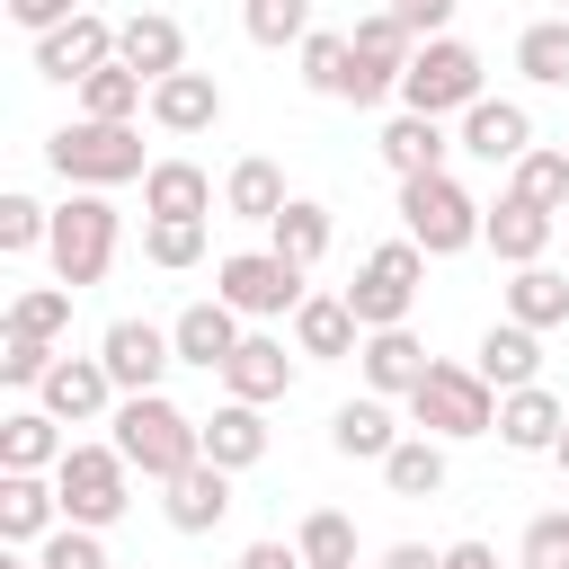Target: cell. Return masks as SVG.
Listing matches in <instances>:
<instances>
[{
	"instance_id": "1",
	"label": "cell",
	"mask_w": 569,
	"mask_h": 569,
	"mask_svg": "<svg viewBox=\"0 0 569 569\" xmlns=\"http://www.w3.org/2000/svg\"><path fill=\"white\" fill-rule=\"evenodd\" d=\"M142 480H178V471H196L204 462V418H187L169 391H133V400H116V436H107Z\"/></svg>"
},
{
	"instance_id": "2",
	"label": "cell",
	"mask_w": 569,
	"mask_h": 569,
	"mask_svg": "<svg viewBox=\"0 0 569 569\" xmlns=\"http://www.w3.org/2000/svg\"><path fill=\"white\" fill-rule=\"evenodd\" d=\"M44 160H53L62 187H89V196H107V187H124V178H151L142 133H133V124H98V116H71V124L44 142Z\"/></svg>"
},
{
	"instance_id": "3",
	"label": "cell",
	"mask_w": 569,
	"mask_h": 569,
	"mask_svg": "<svg viewBox=\"0 0 569 569\" xmlns=\"http://www.w3.org/2000/svg\"><path fill=\"white\" fill-rule=\"evenodd\" d=\"M489 231V204H471L462 178H400V240H418L427 258H462Z\"/></svg>"
},
{
	"instance_id": "4",
	"label": "cell",
	"mask_w": 569,
	"mask_h": 569,
	"mask_svg": "<svg viewBox=\"0 0 569 569\" xmlns=\"http://www.w3.org/2000/svg\"><path fill=\"white\" fill-rule=\"evenodd\" d=\"M116 240H124V222H116V204L107 196H89V187H71L62 204H53V240H44V258H53V284H98L107 267H116Z\"/></svg>"
},
{
	"instance_id": "5",
	"label": "cell",
	"mask_w": 569,
	"mask_h": 569,
	"mask_svg": "<svg viewBox=\"0 0 569 569\" xmlns=\"http://www.w3.org/2000/svg\"><path fill=\"white\" fill-rule=\"evenodd\" d=\"M489 89H480V53L462 44V36H427L418 44V62L400 71V116H471Z\"/></svg>"
},
{
	"instance_id": "6",
	"label": "cell",
	"mask_w": 569,
	"mask_h": 569,
	"mask_svg": "<svg viewBox=\"0 0 569 569\" xmlns=\"http://www.w3.org/2000/svg\"><path fill=\"white\" fill-rule=\"evenodd\" d=\"M409 418H418V436H436V445L498 436V391H489L471 365H427V382L409 391Z\"/></svg>"
},
{
	"instance_id": "7",
	"label": "cell",
	"mask_w": 569,
	"mask_h": 569,
	"mask_svg": "<svg viewBox=\"0 0 569 569\" xmlns=\"http://www.w3.org/2000/svg\"><path fill=\"white\" fill-rule=\"evenodd\" d=\"M53 489H62V525L107 533V525L133 507V462H124L116 445H71V453L53 462Z\"/></svg>"
},
{
	"instance_id": "8",
	"label": "cell",
	"mask_w": 569,
	"mask_h": 569,
	"mask_svg": "<svg viewBox=\"0 0 569 569\" xmlns=\"http://www.w3.org/2000/svg\"><path fill=\"white\" fill-rule=\"evenodd\" d=\"M418 284H427V249H418V240H382V249L356 267V284H347V311L365 320V338H373V329H409V311H418Z\"/></svg>"
},
{
	"instance_id": "9",
	"label": "cell",
	"mask_w": 569,
	"mask_h": 569,
	"mask_svg": "<svg viewBox=\"0 0 569 569\" xmlns=\"http://www.w3.org/2000/svg\"><path fill=\"white\" fill-rule=\"evenodd\" d=\"M302 276H311V267H293V258H276V249H231V258L213 267V302H231L240 320H284V311L311 302Z\"/></svg>"
},
{
	"instance_id": "10",
	"label": "cell",
	"mask_w": 569,
	"mask_h": 569,
	"mask_svg": "<svg viewBox=\"0 0 569 569\" xmlns=\"http://www.w3.org/2000/svg\"><path fill=\"white\" fill-rule=\"evenodd\" d=\"M98 365L116 373V391H124V400H133V391H160V373L178 365V338H169L160 320H107Z\"/></svg>"
},
{
	"instance_id": "11",
	"label": "cell",
	"mask_w": 569,
	"mask_h": 569,
	"mask_svg": "<svg viewBox=\"0 0 569 569\" xmlns=\"http://www.w3.org/2000/svg\"><path fill=\"white\" fill-rule=\"evenodd\" d=\"M107 400H116V373H107L98 356H53V373L36 382V409H53L62 427H89V418H107Z\"/></svg>"
},
{
	"instance_id": "12",
	"label": "cell",
	"mask_w": 569,
	"mask_h": 569,
	"mask_svg": "<svg viewBox=\"0 0 569 569\" xmlns=\"http://www.w3.org/2000/svg\"><path fill=\"white\" fill-rule=\"evenodd\" d=\"M116 62H124V71H142V80L160 89L169 71H187V27H178L169 9H133V18L116 27Z\"/></svg>"
},
{
	"instance_id": "13",
	"label": "cell",
	"mask_w": 569,
	"mask_h": 569,
	"mask_svg": "<svg viewBox=\"0 0 569 569\" xmlns=\"http://www.w3.org/2000/svg\"><path fill=\"white\" fill-rule=\"evenodd\" d=\"M107 62H116V27H107V18H89V9H80L71 27L36 36V71H44V80H71V89H80V80H89V71H107Z\"/></svg>"
},
{
	"instance_id": "14",
	"label": "cell",
	"mask_w": 569,
	"mask_h": 569,
	"mask_svg": "<svg viewBox=\"0 0 569 569\" xmlns=\"http://www.w3.org/2000/svg\"><path fill=\"white\" fill-rule=\"evenodd\" d=\"M453 151H471V160H489V169H516V160L533 151V116H525L516 98H480V107L462 116Z\"/></svg>"
},
{
	"instance_id": "15",
	"label": "cell",
	"mask_w": 569,
	"mask_h": 569,
	"mask_svg": "<svg viewBox=\"0 0 569 569\" xmlns=\"http://www.w3.org/2000/svg\"><path fill=\"white\" fill-rule=\"evenodd\" d=\"M471 373H480L498 400H507V391H533V382H542V338H533L525 320H489V329H480Z\"/></svg>"
},
{
	"instance_id": "16",
	"label": "cell",
	"mask_w": 569,
	"mask_h": 569,
	"mask_svg": "<svg viewBox=\"0 0 569 569\" xmlns=\"http://www.w3.org/2000/svg\"><path fill=\"white\" fill-rule=\"evenodd\" d=\"M427 365H436V356H427L409 329H373V338L356 347V373H365L373 400H409V391L427 382Z\"/></svg>"
},
{
	"instance_id": "17",
	"label": "cell",
	"mask_w": 569,
	"mask_h": 569,
	"mask_svg": "<svg viewBox=\"0 0 569 569\" xmlns=\"http://www.w3.org/2000/svg\"><path fill=\"white\" fill-rule=\"evenodd\" d=\"M53 525H62V489H53L44 471H0V542L27 551V542H44Z\"/></svg>"
},
{
	"instance_id": "18",
	"label": "cell",
	"mask_w": 569,
	"mask_h": 569,
	"mask_svg": "<svg viewBox=\"0 0 569 569\" xmlns=\"http://www.w3.org/2000/svg\"><path fill=\"white\" fill-rule=\"evenodd\" d=\"M169 338H178V365H204V373H222L231 356H240V311L231 302H187L178 320H169Z\"/></svg>"
},
{
	"instance_id": "19",
	"label": "cell",
	"mask_w": 569,
	"mask_h": 569,
	"mask_svg": "<svg viewBox=\"0 0 569 569\" xmlns=\"http://www.w3.org/2000/svg\"><path fill=\"white\" fill-rule=\"evenodd\" d=\"M151 124L160 133H213L222 124V80L213 71H169L151 89Z\"/></svg>"
},
{
	"instance_id": "20",
	"label": "cell",
	"mask_w": 569,
	"mask_h": 569,
	"mask_svg": "<svg viewBox=\"0 0 569 569\" xmlns=\"http://www.w3.org/2000/svg\"><path fill=\"white\" fill-rule=\"evenodd\" d=\"M356 347H365V320L347 311V293H311V302L293 311V356L338 365V356H356Z\"/></svg>"
},
{
	"instance_id": "21",
	"label": "cell",
	"mask_w": 569,
	"mask_h": 569,
	"mask_svg": "<svg viewBox=\"0 0 569 569\" xmlns=\"http://www.w3.org/2000/svg\"><path fill=\"white\" fill-rule=\"evenodd\" d=\"M222 391L231 400H249V409H267V400H284L293 391V356H284V338H240V356L222 365Z\"/></svg>"
},
{
	"instance_id": "22",
	"label": "cell",
	"mask_w": 569,
	"mask_h": 569,
	"mask_svg": "<svg viewBox=\"0 0 569 569\" xmlns=\"http://www.w3.org/2000/svg\"><path fill=\"white\" fill-rule=\"evenodd\" d=\"M160 516H169L178 533H213V525L231 516V471H222V462H196V471H178V480L160 489Z\"/></svg>"
},
{
	"instance_id": "23",
	"label": "cell",
	"mask_w": 569,
	"mask_h": 569,
	"mask_svg": "<svg viewBox=\"0 0 569 569\" xmlns=\"http://www.w3.org/2000/svg\"><path fill=\"white\" fill-rule=\"evenodd\" d=\"M142 213H151V222H204V213H213V178H204L196 160H151Z\"/></svg>"
},
{
	"instance_id": "24",
	"label": "cell",
	"mask_w": 569,
	"mask_h": 569,
	"mask_svg": "<svg viewBox=\"0 0 569 569\" xmlns=\"http://www.w3.org/2000/svg\"><path fill=\"white\" fill-rule=\"evenodd\" d=\"M551 231H560V213H542V204H525V196H498L489 204V249L507 258V267H542V249H551Z\"/></svg>"
},
{
	"instance_id": "25",
	"label": "cell",
	"mask_w": 569,
	"mask_h": 569,
	"mask_svg": "<svg viewBox=\"0 0 569 569\" xmlns=\"http://www.w3.org/2000/svg\"><path fill=\"white\" fill-rule=\"evenodd\" d=\"M560 427H569V409H560L542 382L498 400V445H507V453H551V445H560Z\"/></svg>"
},
{
	"instance_id": "26",
	"label": "cell",
	"mask_w": 569,
	"mask_h": 569,
	"mask_svg": "<svg viewBox=\"0 0 569 569\" xmlns=\"http://www.w3.org/2000/svg\"><path fill=\"white\" fill-rule=\"evenodd\" d=\"M71 445H62V418L53 409H9L0 418V471H53Z\"/></svg>"
},
{
	"instance_id": "27",
	"label": "cell",
	"mask_w": 569,
	"mask_h": 569,
	"mask_svg": "<svg viewBox=\"0 0 569 569\" xmlns=\"http://www.w3.org/2000/svg\"><path fill=\"white\" fill-rule=\"evenodd\" d=\"M284 204H293V196H284V169H276V160H258V151L231 160V178H222V213H231V222H276Z\"/></svg>"
},
{
	"instance_id": "28",
	"label": "cell",
	"mask_w": 569,
	"mask_h": 569,
	"mask_svg": "<svg viewBox=\"0 0 569 569\" xmlns=\"http://www.w3.org/2000/svg\"><path fill=\"white\" fill-rule=\"evenodd\" d=\"M204 462H222V471L267 462V418H258L249 400H222V409L204 418Z\"/></svg>"
},
{
	"instance_id": "29",
	"label": "cell",
	"mask_w": 569,
	"mask_h": 569,
	"mask_svg": "<svg viewBox=\"0 0 569 569\" xmlns=\"http://www.w3.org/2000/svg\"><path fill=\"white\" fill-rule=\"evenodd\" d=\"M329 445H338L347 462H391V453H400V427H391V409L365 391V400H347V409L329 418Z\"/></svg>"
},
{
	"instance_id": "30",
	"label": "cell",
	"mask_w": 569,
	"mask_h": 569,
	"mask_svg": "<svg viewBox=\"0 0 569 569\" xmlns=\"http://www.w3.org/2000/svg\"><path fill=\"white\" fill-rule=\"evenodd\" d=\"M445 151H453V142H445L436 116H391V124H382V160H391V178H436Z\"/></svg>"
},
{
	"instance_id": "31",
	"label": "cell",
	"mask_w": 569,
	"mask_h": 569,
	"mask_svg": "<svg viewBox=\"0 0 569 569\" xmlns=\"http://www.w3.org/2000/svg\"><path fill=\"white\" fill-rule=\"evenodd\" d=\"M329 231H338V222H329V204L293 196V204L267 222V249H276V258H293V267H320V258H329Z\"/></svg>"
},
{
	"instance_id": "32",
	"label": "cell",
	"mask_w": 569,
	"mask_h": 569,
	"mask_svg": "<svg viewBox=\"0 0 569 569\" xmlns=\"http://www.w3.org/2000/svg\"><path fill=\"white\" fill-rule=\"evenodd\" d=\"M507 320H525L533 338L560 329V320H569V276H560V267H516V284H507Z\"/></svg>"
},
{
	"instance_id": "33",
	"label": "cell",
	"mask_w": 569,
	"mask_h": 569,
	"mask_svg": "<svg viewBox=\"0 0 569 569\" xmlns=\"http://www.w3.org/2000/svg\"><path fill=\"white\" fill-rule=\"evenodd\" d=\"M302 80H311L320 98H347V107H356V89H365L356 44H347V36H329V27H311V36H302Z\"/></svg>"
},
{
	"instance_id": "34",
	"label": "cell",
	"mask_w": 569,
	"mask_h": 569,
	"mask_svg": "<svg viewBox=\"0 0 569 569\" xmlns=\"http://www.w3.org/2000/svg\"><path fill=\"white\" fill-rule=\"evenodd\" d=\"M142 107H151V80L124 71V62H107V71L80 80V116H98V124H133Z\"/></svg>"
},
{
	"instance_id": "35",
	"label": "cell",
	"mask_w": 569,
	"mask_h": 569,
	"mask_svg": "<svg viewBox=\"0 0 569 569\" xmlns=\"http://www.w3.org/2000/svg\"><path fill=\"white\" fill-rule=\"evenodd\" d=\"M516 71H525L533 89H569V18H533V27L516 36Z\"/></svg>"
},
{
	"instance_id": "36",
	"label": "cell",
	"mask_w": 569,
	"mask_h": 569,
	"mask_svg": "<svg viewBox=\"0 0 569 569\" xmlns=\"http://www.w3.org/2000/svg\"><path fill=\"white\" fill-rule=\"evenodd\" d=\"M507 196H525V204H542V213H569V151H525L516 169H507Z\"/></svg>"
},
{
	"instance_id": "37",
	"label": "cell",
	"mask_w": 569,
	"mask_h": 569,
	"mask_svg": "<svg viewBox=\"0 0 569 569\" xmlns=\"http://www.w3.org/2000/svg\"><path fill=\"white\" fill-rule=\"evenodd\" d=\"M382 480H391V498H436L445 489V445L436 436H400V453L382 462Z\"/></svg>"
},
{
	"instance_id": "38",
	"label": "cell",
	"mask_w": 569,
	"mask_h": 569,
	"mask_svg": "<svg viewBox=\"0 0 569 569\" xmlns=\"http://www.w3.org/2000/svg\"><path fill=\"white\" fill-rule=\"evenodd\" d=\"M293 551H302L311 569H356V525H347L338 507H311V516L293 525Z\"/></svg>"
},
{
	"instance_id": "39",
	"label": "cell",
	"mask_w": 569,
	"mask_h": 569,
	"mask_svg": "<svg viewBox=\"0 0 569 569\" xmlns=\"http://www.w3.org/2000/svg\"><path fill=\"white\" fill-rule=\"evenodd\" d=\"M240 27H249V44H302L311 36V0H240Z\"/></svg>"
},
{
	"instance_id": "40",
	"label": "cell",
	"mask_w": 569,
	"mask_h": 569,
	"mask_svg": "<svg viewBox=\"0 0 569 569\" xmlns=\"http://www.w3.org/2000/svg\"><path fill=\"white\" fill-rule=\"evenodd\" d=\"M9 329H27V338H62V329H71V284H27V293L9 302Z\"/></svg>"
},
{
	"instance_id": "41",
	"label": "cell",
	"mask_w": 569,
	"mask_h": 569,
	"mask_svg": "<svg viewBox=\"0 0 569 569\" xmlns=\"http://www.w3.org/2000/svg\"><path fill=\"white\" fill-rule=\"evenodd\" d=\"M53 373V338H27V329H0V382L9 391H36Z\"/></svg>"
},
{
	"instance_id": "42",
	"label": "cell",
	"mask_w": 569,
	"mask_h": 569,
	"mask_svg": "<svg viewBox=\"0 0 569 569\" xmlns=\"http://www.w3.org/2000/svg\"><path fill=\"white\" fill-rule=\"evenodd\" d=\"M44 240H53V213H44L36 196H18V187H9V196H0V249L18 258V249H44Z\"/></svg>"
},
{
	"instance_id": "43",
	"label": "cell",
	"mask_w": 569,
	"mask_h": 569,
	"mask_svg": "<svg viewBox=\"0 0 569 569\" xmlns=\"http://www.w3.org/2000/svg\"><path fill=\"white\" fill-rule=\"evenodd\" d=\"M516 569H569V507H551V516H533V525H525Z\"/></svg>"
},
{
	"instance_id": "44",
	"label": "cell",
	"mask_w": 569,
	"mask_h": 569,
	"mask_svg": "<svg viewBox=\"0 0 569 569\" xmlns=\"http://www.w3.org/2000/svg\"><path fill=\"white\" fill-rule=\"evenodd\" d=\"M142 258L151 267H196L204 258V222H142Z\"/></svg>"
},
{
	"instance_id": "45",
	"label": "cell",
	"mask_w": 569,
	"mask_h": 569,
	"mask_svg": "<svg viewBox=\"0 0 569 569\" xmlns=\"http://www.w3.org/2000/svg\"><path fill=\"white\" fill-rule=\"evenodd\" d=\"M36 560H44V569H107V542H98L89 525H53Z\"/></svg>"
},
{
	"instance_id": "46",
	"label": "cell",
	"mask_w": 569,
	"mask_h": 569,
	"mask_svg": "<svg viewBox=\"0 0 569 569\" xmlns=\"http://www.w3.org/2000/svg\"><path fill=\"white\" fill-rule=\"evenodd\" d=\"M382 9H391V18H400L418 44H427V36H445V18H453L462 0H382Z\"/></svg>"
},
{
	"instance_id": "47",
	"label": "cell",
	"mask_w": 569,
	"mask_h": 569,
	"mask_svg": "<svg viewBox=\"0 0 569 569\" xmlns=\"http://www.w3.org/2000/svg\"><path fill=\"white\" fill-rule=\"evenodd\" d=\"M9 18H18L27 36H53V27H71V18H80V0H9Z\"/></svg>"
},
{
	"instance_id": "48",
	"label": "cell",
	"mask_w": 569,
	"mask_h": 569,
	"mask_svg": "<svg viewBox=\"0 0 569 569\" xmlns=\"http://www.w3.org/2000/svg\"><path fill=\"white\" fill-rule=\"evenodd\" d=\"M240 569H311V560H302L293 542H249V551H240Z\"/></svg>"
},
{
	"instance_id": "49",
	"label": "cell",
	"mask_w": 569,
	"mask_h": 569,
	"mask_svg": "<svg viewBox=\"0 0 569 569\" xmlns=\"http://www.w3.org/2000/svg\"><path fill=\"white\" fill-rule=\"evenodd\" d=\"M382 569H445V551H427V542H391Z\"/></svg>"
},
{
	"instance_id": "50",
	"label": "cell",
	"mask_w": 569,
	"mask_h": 569,
	"mask_svg": "<svg viewBox=\"0 0 569 569\" xmlns=\"http://www.w3.org/2000/svg\"><path fill=\"white\" fill-rule=\"evenodd\" d=\"M445 569H498L489 542H445Z\"/></svg>"
},
{
	"instance_id": "51",
	"label": "cell",
	"mask_w": 569,
	"mask_h": 569,
	"mask_svg": "<svg viewBox=\"0 0 569 569\" xmlns=\"http://www.w3.org/2000/svg\"><path fill=\"white\" fill-rule=\"evenodd\" d=\"M0 569H44V560H27V551H0Z\"/></svg>"
},
{
	"instance_id": "52",
	"label": "cell",
	"mask_w": 569,
	"mask_h": 569,
	"mask_svg": "<svg viewBox=\"0 0 569 569\" xmlns=\"http://www.w3.org/2000/svg\"><path fill=\"white\" fill-rule=\"evenodd\" d=\"M551 462H560V471H569V427H560V445H551Z\"/></svg>"
},
{
	"instance_id": "53",
	"label": "cell",
	"mask_w": 569,
	"mask_h": 569,
	"mask_svg": "<svg viewBox=\"0 0 569 569\" xmlns=\"http://www.w3.org/2000/svg\"><path fill=\"white\" fill-rule=\"evenodd\" d=\"M560 18H569V0H560Z\"/></svg>"
},
{
	"instance_id": "54",
	"label": "cell",
	"mask_w": 569,
	"mask_h": 569,
	"mask_svg": "<svg viewBox=\"0 0 569 569\" xmlns=\"http://www.w3.org/2000/svg\"><path fill=\"white\" fill-rule=\"evenodd\" d=\"M560 222H569V213H560Z\"/></svg>"
}]
</instances>
